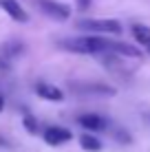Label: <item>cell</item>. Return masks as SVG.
Segmentation results:
<instances>
[{
    "mask_svg": "<svg viewBox=\"0 0 150 152\" xmlns=\"http://www.w3.org/2000/svg\"><path fill=\"white\" fill-rule=\"evenodd\" d=\"M66 51L73 53H108V40L106 38H97V35H86V38H73V40H64L62 42Z\"/></svg>",
    "mask_w": 150,
    "mask_h": 152,
    "instance_id": "6da1fadb",
    "label": "cell"
},
{
    "mask_svg": "<svg viewBox=\"0 0 150 152\" xmlns=\"http://www.w3.org/2000/svg\"><path fill=\"white\" fill-rule=\"evenodd\" d=\"M80 29H89L91 33H121V24L117 20H110V18H89V20H80L77 22Z\"/></svg>",
    "mask_w": 150,
    "mask_h": 152,
    "instance_id": "7a4b0ae2",
    "label": "cell"
},
{
    "mask_svg": "<svg viewBox=\"0 0 150 152\" xmlns=\"http://www.w3.org/2000/svg\"><path fill=\"white\" fill-rule=\"evenodd\" d=\"M73 93L77 95H91V97H108V95H115V88L108 86V84H73Z\"/></svg>",
    "mask_w": 150,
    "mask_h": 152,
    "instance_id": "3957f363",
    "label": "cell"
},
{
    "mask_svg": "<svg viewBox=\"0 0 150 152\" xmlns=\"http://www.w3.org/2000/svg\"><path fill=\"white\" fill-rule=\"evenodd\" d=\"M38 4H40V9L53 20L71 18V9H69V4H64V2H58V0H38Z\"/></svg>",
    "mask_w": 150,
    "mask_h": 152,
    "instance_id": "277c9868",
    "label": "cell"
},
{
    "mask_svg": "<svg viewBox=\"0 0 150 152\" xmlns=\"http://www.w3.org/2000/svg\"><path fill=\"white\" fill-rule=\"evenodd\" d=\"M77 124L82 126V128L86 130V132H102V130L108 128V121L106 117H102V115H95V113H89V115H82L80 119H77Z\"/></svg>",
    "mask_w": 150,
    "mask_h": 152,
    "instance_id": "5b68a950",
    "label": "cell"
},
{
    "mask_svg": "<svg viewBox=\"0 0 150 152\" xmlns=\"http://www.w3.org/2000/svg\"><path fill=\"white\" fill-rule=\"evenodd\" d=\"M42 137H44V141H46L49 145H62V143H66V141H71L73 134H71L66 128L51 126V128H46L44 132H42Z\"/></svg>",
    "mask_w": 150,
    "mask_h": 152,
    "instance_id": "8992f818",
    "label": "cell"
},
{
    "mask_svg": "<svg viewBox=\"0 0 150 152\" xmlns=\"http://www.w3.org/2000/svg\"><path fill=\"white\" fill-rule=\"evenodd\" d=\"M0 7H2V11L7 13L9 18H13L15 22H27V20H29L27 11L20 7L18 0H0Z\"/></svg>",
    "mask_w": 150,
    "mask_h": 152,
    "instance_id": "52a82bcc",
    "label": "cell"
},
{
    "mask_svg": "<svg viewBox=\"0 0 150 152\" xmlns=\"http://www.w3.org/2000/svg\"><path fill=\"white\" fill-rule=\"evenodd\" d=\"M35 93H38L42 99H46V102H62V99H64V93H62L58 86L46 84V82L35 84Z\"/></svg>",
    "mask_w": 150,
    "mask_h": 152,
    "instance_id": "ba28073f",
    "label": "cell"
},
{
    "mask_svg": "<svg viewBox=\"0 0 150 152\" xmlns=\"http://www.w3.org/2000/svg\"><path fill=\"white\" fill-rule=\"evenodd\" d=\"M108 53H117L124 57H141V51L132 44H126V42H113L108 40Z\"/></svg>",
    "mask_w": 150,
    "mask_h": 152,
    "instance_id": "9c48e42d",
    "label": "cell"
},
{
    "mask_svg": "<svg viewBox=\"0 0 150 152\" xmlns=\"http://www.w3.org/2000/svg\"><path fill=\"white\" fill-rule=\"evenodd\" d=\"M132 38H135L139 44L143 46V51L150 53V27H143V24H132Z\"/></svg>",
    "mask_w": 150,
    "mask_h": 152,
    "instance_id": "30bf717a",
    "label": "cell"
},
{
    "mask_svg": "<svg viewBox=\"0 0 150 152\" xmlns=\"http://www.w3.org/2000/svg\"><path fill=\"white\" fill-rule=\"evenodd\" d=\"M80 145H82V150H89V152H100L102 150V141L91 132H84L80 137Z\"/></svg>",
    "mask_w": 150,
    "mask_h": 152,
    "instance_id": "8fae6325",
    "label": "cell"
},
{
    "mask_svg": "<svg viewBox=\"0 0 150 152\" xmlns=\"http://www.w3.org/2000/svg\"><path fill=\"white\" fill-rule=\"evenodd\" d=\"M24 126H27V130L31 134H38L40 132V128H38V121H35L31 115H24Z\"/></svg>",
    "mask_w": 150,
    "mask_h": 152,
    "instance_id": "7c38bea8",
    "label": "cell"
},
{
    "mask_svg": "<svg viewBox=\"0 0 150 152\" xmlns=\"http://www.w3.org/2000/svg\"><path fill=\"white\" fill-rule=\"evenodd\" d=\"M0 148H4V150H11V148H13V143H11L7 137H4L2 132H0Z\"/></svg>",
    "mask_w": 150,
    "mask_h": 152,
    "instance_id": "4fadbf2b",
    "label": "cell"
},
{
    "mask_svg": "<svg viewBox=\"0 0 150 152\" xmlns=\"http://www.w3.org/2000/svg\"><path fill=\"white\" fill-rule=\"evenodd\" d=\"M75 2H77V7H80V9H89L91 7V0H75Z\"/></svg>",
    "mask_w": 150,
    "mask_h": 152,
    "instance_id": "5bb4252c",
    "label": "cell"
},
{
    "mask_svg": "<svg viewBox=\"0 0 150 152\" xmlns=\"http://www.w3.org/2000/svg\"><path fill=\"white\" fill-rule=\"evenodd\" d=\"M2 108H4V95L0 93V110H2Z\"/></svg>",
    "mask_w": 150,
    "mask_h": 152,
    "instance_id": "9a60e30c",
    "label": "cell"
}]
</instances>
